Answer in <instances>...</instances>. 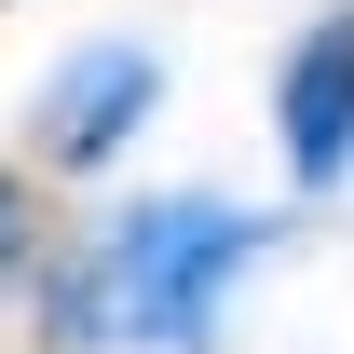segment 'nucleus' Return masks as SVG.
Returning a JSON list of instances; mask_svg holds the SVG:
<instances>
[{"label": "nucleus", "instance_id": "f257e3e1", "mask_svg": "<svg viewBox=\"0 0 354 354\" xmlns=\"http://www.w3.org/2000/svg\"><path fill=\"white\" fill-rule=\"evenodd\" d=\"M272 259V218L232 191H150L109 232H82L41 286L55 354H218L232 286Z\"/></svg>", "mask_w": 354, "mask_h": 354}, {"label": "nucleus", "instance_id": "f03ea898", "mask_svg": "<svg viewBox=\"0 0 354 354\" xmlns=\"http://www.w3.org/2000/svg\"><path fill=\"white\" fill-rule=\"evenodd\" d=\"M150 109H164V55H150V41H82V55L41 82V123H28V136H41V164L95 177Z\"/></svg>", "mask_w": 354, "mask_h": 354}, {"label": "nucleus", "instance_id": "7ed1b4c3", "mask_svg": "<svg viewBox=\"0 0 354 354\" xmlns=\"http://www.w3.org/2000/svg\"><path fill=\"white\" fill-rule=\"evenodd\" d=\"M272 136H286V177H300V191H341V177H354V0L313 14L300 41H286Z\"/></svg>", "mask_w": 354, "mask_h": 354}, {"label": "nucleus", "instance_id": "20e7f679", "mask_svg": "<svg viewBox=\"0 0 354 354\" xmlns=\"http://www.w3.org/2000/svg\"><path fill=\"white\" fill-rule=\"evenodd\" d=\"M14 245H28V191L0 177V272H14Z\"/></svg>", "mask_w": 354, "mask_h": 354}]
</instances>
